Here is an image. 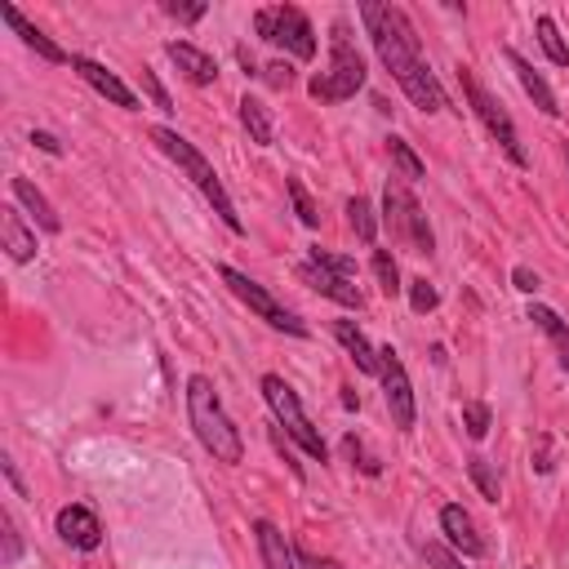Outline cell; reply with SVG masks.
<instances>
[{
	"mask_svg": "<svg viewBox=\"0 0 569 569\" xmlns=\"http://www.w3.org/2000/svg\"><path fill=\"white\" fill-rule=\"evenodd\" d=\"M53 529H58V538H62L67 547H76V551H98V547H102V525H98V516H93L89 507H80V502H67V507L53 516Z\"/></svg>",
	"mask_w": 569,
	"mask_h": 569,
	"instance_id": "cell-13",
	"label": "cell"
},
{
	"mask_svg": "<svg viewBox=\"0 0 569 569\" xmlns=\"http://www.w3.org/2000/svg\"><path fill=\"white\" fill-rule=\"evenodd\" d=\"M0 240H4V249H9L13 262H31L36 258V231L22 222V213L13 204L0 209Z\"/></svg>",
	"mask_w": 569,
	"mask_h": 569,
	"instance_id": "cell-20",
	"label": "cell"
},
{
	"mask_svg": "<svg viewBox=\"0 0 569 569\" xmlns=\"http://www.w3.org/2000/svg\"><path fill=\"white\" fill-rule=\"evenodd\" d=\"M422 560L431 565V569H462V556L449 547V542H422Z\"/></svg>",
	"mask_w": 569,
	"mask_h": 569,
	"instance_id": "cell-33",
	"label": "cell"
},
{
	"mask_svg": "<svg viewBox=\"0 0 569 569\" xmlns=\"http://www.w3.org/2000/svg\"><path fill=\"white\" fill-rule=\"evenodd\" d=\"M360 22H365V31H369V44H373L378 62H382V67L391 71V80L400 84V93H405L418 111H427V116L445 111V107H449V93H445V84L436 80L431 62L422 58L418 31L409 27L405 9L382 4V0H360Z\"/></svg>",
	"mask_w": 569,
	"mask_h": 569,
	"instance_id": "cell-1",
	"label": "cell"
},
{
	"mask_svg": "<svg viewBox=\"0 0 569 569\" xmlns=\"http://www.w3.org/2000/svg\"><path fill=\"white\" fill-rule=\"evenodd\" d=\"M333 338L342 342V351L356 360L360 373H373L378 378V347L356 329V320H333Z\"/></svg>",
	"mask_w": 569,
	"mask_h": 569,
	"instance_id": "cell-21",
	"label": "cell"
},
{
	"mask_svg": "<svg viewBox=\"0 0 569 569\" xmlns=\"http://www.w3.org/2000/svg\"><path fill=\"white\" fill-rule=\"evenodd\" d=\"M0 533H4L0 565H4V569H13V565L22 560V533H18V525H13V516H9V511H0Z\"/></svg>",
	"mask_w": 569,
	"mask_h": 569,
	"instance_id": "cell-31",
	"label": "cell"
},
{
	"mask_svg": "<svg viewBox=\"0 0 569 569\" xmlns=\"http://www.w3.org/2000/svg\"><path fill=\"white\" fill-rule=\"evenodd\" d=\"M365 76L369 71H365V58H360V49L351 40V22L333 18V27H329V71L311 76L307 93L316 102H347V98H356L365 89Z\"/></svg>",
	"mask_w": 569,
	"mask_h": 569,
	"instance_id": "cell-4",
	"label": "cell"
},
{
	"mask_svg": "<svg viewBox=\"0 0 569 569\" xmlns=\"http://www.w3.org/2000/svg\"><path fill=\"white\" fill-rule=\"evenodd\" d=\"M387 151H391V160H396V169H400V178H409V182H418V178H427V164L418 160V151L405 142V138H387Z\"/></svg>",
	"mask_w": 569,
	"mask_h": 569,
	"instance_id": "cell-26",
	"label": "cell"
},
{
	"mask_svg": "<svg viewBox=\"0 0 569 569\" xmlns=\"http://www.w3.org/2000/svg\"><path fill=\"white\" fill-rule=\"evenodd\" d=\"M529 320H533V325L547 333V342L556 347V360H560V369L569 373V325L560 320V311H551L547 302H533V307H529Z\"/></svg>",
	"mask_w": 569,
	"mask_h": 569,
	"instance_id": "cell-22",
	"label": "cell"
},
{
	"mask_svg": "<svg viewBox=\"0 0 569 569\" xmlns=\"http://www.w3.org/2000/svg\"><path fill=\"white\" fill-rule=\"evenodd\" d=\"M240 124H244V133H249L258 147H271V142H276L271 111H267V102H262V98H253V93H244V98H240Z\"/></svg>",
	"mask_w": 569,
	"mask_h": 569,
	"instance_id": "cell-23",
	"label": "cell"
},
{
	"mask_svg": "<svg viewBox=\"0 0 569 569\" xmlns=\"http://www.w3.org/2000/svg\"><path fill=\"white\" fill-rule=\"evenodd\" d=\"M440 533H445V542H449L458 556H485V538L476 533V520H471L458 502H445V507H440Z\"/></svg>",
	"mask_w": 569,
	"mask_h": 569,
	"instance_id": "cell-14",
	"label": "cell"
},
{
	"mask_svg": "<svg viewBox=\"0 0 569 569\" xmlns=\"http://www.w3.org/2000/svg\"><path fill=\"white\" fill-rule=\"evenodd\" d=\"M138 80H142L147 98H151V102H156L160 111H173V102H169V93H164V84L156 80V71H151V67H142V71H138Z\"/></svg>",
	"mask_w": 569,
	"mask_h": 569,
	"instance_id": "cell-35",
	"label": "cell"
},
{
	"mask_svg": "<svg viewBox=\"0 0 569 569\" xmlns=\"http://www.w3.org/2000/svg\"><path fill=\"white\" fill-rule=\"evenodd\" d=\"M298 565H302V569H333V560H316V556L302 551V547H298Z\"/></svg>",
	"mask_w": 569,
	"mask_h": 569,
	"instance_id": "cell-42",
	"label": "cell"
},
{
	"mask_svg": "<svg viewBox=\"0 0 569 569\" xmlns=\"http://www.w3.org/2000/svg\"><path fill=\"white\" fill-rule=\"evenodd\" d=\"M0 471H4L9 489H13L18 498H27V485H22V476H18V467H13V458H9V453H0Z\"/></svg>",
	"mask_w": 569,
	"mask_h": 569,
	"instance_id": "cell-39",
	"label": "cell"
},
{
	"mask_svg": "<svg viewBox=\"0 0 569 569\" xmlns=\"http://www.w3.org/2000/svg\"><path fill=\"white\" fill-rule=\"evenodd\" d=\"M284 187H289V200H293V213H298V222H302V227H320V209L311 204V196H307V187H302L298 178H289Z\"/></svg>",
	"mask_w": 569,
	"mask_h": 569,
	"instance_id": "cell-30",
	"label": "cell"
},
{
	"mask_svg": "<svg viewBox=\"0 0 569 569\" xmlns=\"http://www.w3.org/2000/svg\"><path fill=\"white\" fill-rule=\"evenodd\" d=\"M405 289H409V307H413L418 316H422V311H436L440 293H436V284H431V280H409Z\"/></svg>",
	"mask_w": 569,
	"mask_h": 569,
	"instance_id": "cell-34",
	"label": "cell"
},
{
	"mask_svg": "<svg viewBox=\"0 0 569 569\" xmlns=\"http://www.w3.org/2000/svg\"><path fill=\"white\" fill-rule=\"evenodd\" d=\"M298 280L311 284L320 298L347 307V311H365V293L356 289V280H347V276H338V271H329V267H320V262H311V258L298 262Z\"/></svg>",
	"mask_w": 569,
	"mask_h": 569,
	"instance_id": "cell-12",
	"label": "cell"
},
{
	"mask_svg": "<svg viewBox=\"0 0 569 569\" xmlns=\"http://www.w3.org/2000/svg\"><path fill=\"white\" fill-rule=\"evenodd\" d=\"M151 142L187 173V182L209 200V209L222 218V227L227 231H236V236H244V222H240V213H236V204H231V196H227V187H222V178L213 173V164L200 156V147L196 142H187L178 129H169V124H156L151 129Z\"/></svg>",
	"mask_w": 569,
	"mask_h": 569,
	"instance_id": "cell-3",
	"label": "cell"
},
{
	"mask_svg": "<svg viewBox=\"0 0 569 569\" xmlns=\"http://www.w3.org/2000/svg\"><path fill=\"white\" fill-rule=\"evenodd\" d=\"M84 569H89V565H84Z\"/></svg>",
	"mask_w": 569,
	"mask_h": 569,
	"instance_id": "cell-44",
	"label": "cell"
},
{
	"mask_svg": "<svg viewBox=\"0 0 569 569\" xmlns=\"http://www.w3.org/2000/svg\"><path fill=\"white\" fill-rule=\"evenodd\" d=\"M342 449H347V453L360 462V471H365V476H378V471H382V467H378V462H373V458L360 449V440H356V436H347V440H342Z\"/></svg>",
	"mask_w": 569,
	"mask_h": 569,
	"instance_id": "cell-38",
	"label": "cell"
},
{
	"mask_svg": "<svg viewBox=\"0 0 569 569\" xmlns=\"http://www.w3.org/2000/svg\"><path fill=\"white\" fill-rule=\"evenodd\" d=\"M258 76H262L271 89H289V84H293V67H289V62H267V67H258Z\"/></svg>",
	"mask_w": 569,
	"mask_h": 569,
	"instance_id": "cell-36",
	"label": "cell"
},
{
	"mask_svg": "<svg viewBox=\"0 0 569 569\" xmlns=\"http://www.w3.org/2000/svg\"><path fill=\"white\" fill-rule=\"evenodd\" d=\"M533 31H538V44H542V53H547L556 67H569V44L560 40V31H556V22H551L547 13H538V18H533Z\"/></svg>",
	"mask_w": 569,
	"mask_h": 569,
	"instance_id": "cell-25",
	"label": "cell"
},
{
	"mask_svg": "<svg viewBox=\"0 0 569 569\" xmlns=\"http://www.w3.org/2000/svg\"><path fill=\"white\" fill-rule=\"evenodd\" d=\"M458 80H462V93H467V102H471V111H476V120L489 129V138L502 147V156L511 160V164H529V156H525V147H520V133H516V124H511V116H507V107L480 84V76L471 71V67H458Z\"/></svg>",
	"mask_w": 569,
	"mask_h": 569,
	"instance_id": "cell-8",
	"label": "cell"
},
{
	"mask_svg": "<svg viewBox=\"0 0 569 569\" xmlns=\"http://www.w3.org/2000/svg\"><path fill=\"white\" fill-rule=\"evenodd\" d=\"M0 18H4V22H9V27L22 36V44H27V49H36L44 62H53V67H71V53H67L62 44H53V40H49V36H44L36 22H27V18H22L13 4H0Z\"/></svg>",
	"mask_w": 569,
	"mask_h": 569,
	"instance_id": "cell-16",
	"label": "cell"
},
{
	"mask_svg": "<svg viewBox=\"0 0 569 569\" xmlns=\"http://www.w3.org/2000/svg\"><path fill=\"white\" fill-rule=\"evenodd\" d=\"M382 227L391 231V240L409 253H422L431 258L436 253V236H431V222L422 213V204L413 200V191L405 182H387L382 191Z\"/></svg>",
	"mask_w": 569,
	"mask_h": 569,
	"instance_id": "cell-6",
	"label": "cell"
},
{
	"mask_svg": "<svg viewBox=\"0 0 569 569\" xmlns=\"http://www.w3.org/2000/svg\"><path fill=\"white\" fill-rule=\"evenodd\" d=\"M169 18H178V22H200L204 13H209V4H178V0H164L160 4Z\"/></svg>",
	"mask_w": 569,
	"mask_h": 569,
	"instance_id": "cell-37",
	"label": "cell"
},
{
	"mask_svg": "<svg viewBox=\"0 0 569 569\" xmlns=\"http://www.w3.org/2000/svg\"><path fill=\"white\" fill-rule=\"evenodd\" d=\"M9 191H13V200H18V204H22L31 218H36V227H40V231H49V236H58V231H62L58 209L49 204V196H44V191H40L31 178H13V182H9Z\"/></svg>",
	"mask_w": 569,
	"mask_h": 569,
	"instance_id": "cell-17",
	"label": "cell"
},
{
	"mask_svg": "<svg viewBox=\"0 0 569 569\" xmlns=\"http://www.w3.org/2000/svg\"><path fill=\"white\" fill-rule=\"evenodd\" d=\"M31 142H36L40 151H49V156H62V142H58L53 133H44V129H31Z\"/></svg>",
	"mask_w": 569,
	"mask_h": 569,
	"instance_id": "cell-41",
	"label": "cell"
},
{
	"mask_svg": "<svg viewBox=\"0 0 569 569\" xmlns=\"http://www.w3.org/2000/svg\"><path fill=\"white\" fill-rule=\"evenodd\" d=\"M164 53H169V62L182 71V80H191V84H213V80H218V62H213V53H204L200 44H191V40H169Z\"/></svg>",
	"mask_w": 569,
	"mask_h": 569,
	"instance_id": "cell-15",
	"label": "cell"
},
{
	"mask_svg": "<svg viewBox=\"0 0 569 569\" xmlns=\"http://www.w3.org/2000/svg\"><path fill=\"white\" fill-rule=\"evenodd\" d=\"M218 280H222V284H227V289H231V293H236V298H240L258 320H267L271 329L293 333V338H307V320H302L298 311H289V307H284L267 284H258L253 276H244V271H236V267H227V262H222V267H218Z\"/></svg>",
	"mask_w": 569,
	"mask_h": 569,
	"instance_id": "cell-9",
	"label": "cell"
},
{
	"mask_svg": "<svg viewBox=\"0 0 569 569\" xmlns=\"http://www.w3.org/2000/svg\"><path fill=\"white\" fill-rule=\"evenodd\" d=\"M378 382H382V400H387L391 427L413 431V422H418V400H413L409 369H405V360H400V351H396L391 342L378 347Z\"/></svg>",
	"mask_w": 569,
	"mask_h": 569,
	"instance_id": "cell-10",
	"label": "cell"
},
{
	"mask_svg": "<svg viewBox=\"0 0 569 569\" xmlns=\"http://www.w3.org/2000/svg\"><path fill=\"white\" fill-rule=\"evenodd\" d=\"M253 538H258L262 569H298V551L289 547V538L280 533V525H271V520H253Z\"/></svg>",
	"mask_w": 569,
	"mask_h": 569,
	"instance_id": "cell-18",
	"label": "cell"
},
{
	"mask_svg": "<svg viewBox=\"0 0 569 569\" xmlns=\"http://www.w3.org/2000/svg\"><path fill=\"white\" fill-rule=\"evenodd\" d=\"M369 267H373V280H378V289H382L387 298H396V293L405 289V284H400V267H396V258H391L387 249H373Z\"/></svg>",
	"mask_w": 569,
	"mask_h": 569,
	"instance_id": "cell-27",
	"label": "cell"
},
{
	"mask_svg": "<svg viewBox=\"0 0 569 569\" xmlns=\"http://www.w3.org/2000/svg\"><path fill=\"white\" fill-rule=\"evenodd\" d=\"M311 262H320V267H329V271H338V276H347V280H356V258H347V253H333V249H320V244H311V253H307Z\"/></svg>",
	"mask_w": 569,
	"mask_h": 569,
	"instance_id": "cell-32",
	"label": "cell"
},
{
	"mask_svg": "<svg viewBox=\"0 0 569 569\" xmlns=\"http://www.w3.org/2000/svg\"><path fill=\"white\" fill-rule=\"evenodd\" d=\"M511 284H516L520 293H533V289H538V271H529V267H516V271H511Z\"/></svg>",
	"mask_w": 569,
	"mask_h": 569,
	"instance_id": "cell-40",
	"label": "cell"
},
{
	"mask_svg": "<svg viewBox=\"0 0 569 569\" xmlns=\"http://www.w3.org/2000/svg\"><path fill=\"white\" fill-rule=\"evenodd\" d=\"M489 422H493V413H489L485 400H467V405H462V427H467L471 440H485V436H489Z\"/></svg>",
	"mask_w": 569,
	"mask_h": 569,
	"instance_id": "cell-29",
	"label": "cell"
},
{
	"mask_svg": "<svg viewBox=\"0 0 569 569\" xmlns=\"http://www.w3.org/2000/svg\"><path fill=\"white\" fill-rule=\"evenodd\" d=\"M467 476H471V485L480 489V498H489V502H498V498H502L498 476H493V467H489L485 458H467Z\"/></svg>",
	"mask_w": 569,
	"mask_h": 569,
	"instance_id": "cell-28",
	"label": "cell"
},
{
	"mask_svg": "<svg viewBox=\"0 0 569 569\" xmlns=\"http://www.w3.org/2000/svg\"><path fill=\"white\" fill-rule=\"evenodd\" d=\"M342 405H347V409H360V396H356L351 387H342Z\"/></svg>",
	"mask_w": 569,
	"mask_h": 569,
	"instance_id": "cell-43",
	"label": "cell"
},
{
	"mask_svg": "<svg viewBox=\"0 0 569 569\" xmlns=\"http://www.w3.org/2000/svg\"><path fill=\"white\" fill-rule=\"evenodd\" d=\"M182 396H187V422H191L196 440L204 445V453L213 462L236 467L244 458V440H240V427L231 422V413L222 409V396H218L213 378L209 373H191Z\"/></svg>",
	"mask_w": 569,
	"mask_h": 569,
	"instance_id": "cell-2",
	"label": "cell"
},
{
	"mask_svg": "<svg viewBox=\"0 0 569 569\" xmlns=\"http://www.w3.org/2000/svg\"><path fill=\"white\" fill-rule=\"evenodd\" d=\"M347 222H351V231H356L365 244L378 240V213H373V204H369L365 196H351V200H347Z\"/></svg>",
	"mask_w": 569,
	"mask_h": 569,
	"instance_id": "cell-24",
	"label": "cell"
},
{
	"mask_svg": "<svg viewBox=\"0 0 569 569\" xmlns=\"http://www.w3.org/2000/svg\"><path fill=\"white\" fill-rule=\"evenodd\" d=\"M71 71H76L93 93H102L111 107H120V111H138V107H142L138 93H133L116 71H107L102 62H93V58H84V53H71Z\"/></svg>",
	"mask_w": 569,
	"mask_h": 569,
	"instance_id": "cell-11",
	"label": "cell"
},
{
	"mask_svg": "<svg viewBox=\"0 0 569 569\" xmlns=\"http://www.w3.org/2000/svg\"><path fill=\"white\" fill-rule=\"evenodd\" d=\"M253 31H258L267 44L293 53V58H302V62L316 58V27H311V18H307L298 4H262V9L253 13Z\"/></svg>",
	"mask_w": 569,
	"mask_h": 569,
	"instance_id": "cell-7",
	"label": "cell"
},
{
	"mask_svg": "<svg viewBox=\"0 0 569 569\" xmlns=\"http://www.w3.org/2000/svg\"><path fill=\"white\" fill-rule=\"evenodd\" d=\"M507 62H511V71H516V80H520V89L533 98V107L542 111V116H560V107H556V93H551V84L533 71V62L520 53V49H507Z\"/></svg>",
	"mask_w": 569,
	"mask_h": 569,
	"instance_id": "cell-19",
	"label": "cell"
},
{
	"mask_svg": "<svg viewBox=\"0 0 569 569\" xmlns=\"http://www.w3.org/2000/svg\"><path fill=\"white\" fill-rule=\"evenodd\" d=\"M262 400H267V409H271V418L284 427V436L307 453V458H316V462H329V445H325V436L316 431V422L307 418V409H302V400H298V391L280 378V373H262Z\"/></svg>",
	"mask_w": 569,
	"mask_h": 569,
	"instance_id": "cell-5",
	"label": "cell"
}]
</instances>
